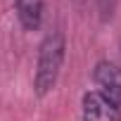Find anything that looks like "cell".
I'll list each match as a JSON object with an SVG mask.
<instances>
[{"instance_id": "obj_1", "label": "cell", "mask_w": 121, "mask_h": 121, "mask_svg": "<svg viewBox=\"0 0 121 121\" xmlns=\"http://www.w3.org/2000/svg\"><path fill=\"white\" fill-rule=\"evenodd\" d=\"M64 55H67V38L59 29H55L43 38L38 48L36 74H33V90L38 97H45L57 86V78L62 74V64H64Z\"/></svg>"}, {"instance_id": "obj_2", "label": "cell", "mask_w": 121, "mask_h": 121, "mask_svg": "<svg viewBox=\"0 0 121 121\" xmlns=\"http://www.w3.org/2000/svg\"><path fill=\"white\" fill-rule=\"evenodd\" d=\"M93 81L97 86V93L121 109V67L109 59H100L93 69Z\"/></svg>"}, {"instance_id": "obj_3", "label": "cell", "mask_w": 121, "mask_h": 121, "mask_svg": "<svg viewBox=\"0 0 121 121\" xmlns=\"http://www.w3.org/2000/svg\"><path fill=\"white\" fill-rule=\"evenodd\" d=\"M83 121H121V109L97 90H88L81 100Z\"/></svg>"}, {"instance_id": "obj_4", "label": "cell", "mask_w": 121, "mask_h": 121, "mask_svg": "<svg viewBox=\"0 0 121 121\" xmlns=\"http://www.w3.org/2000/svg\"><path fill=\"white\" fill-rule=\"evenodd\" d=\"M19 24L26 31H38L43 24V0H14Z\"/></svg>"}, {"instance_id": "obj_5", "label": "cell", "mask_w": 121, "mask_h": 121, "mask_svg": "<svg viewBox=\"0 0 121 121\" xmlns=\"http://www.w3.org/2000/svg\"><path fill=\"white\" fill-rule=\"evenodd\" d=\"M114 10H116V0H100V19L102 22H109L114 17Z\"/></svg>"}]
</instances>
